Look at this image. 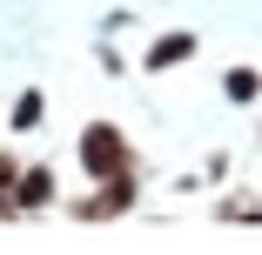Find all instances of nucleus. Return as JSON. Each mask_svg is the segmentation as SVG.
<instances>
[{"label": "nucleus", "instance_id": "0eeeda50", "mask_svg": "<svg viewBox=\"0 0 262 255\" xmlns=\"http://www.w3.org/2000/svg\"><path fill=\"white\" fill-rule=\"evenodd\" d=\"M222 222H249V228H262V201H255V195H222Z\"/></svg>", "mask_w": 262, "mask_h": 255}, {"label": "nucleus", "instance_id": "39448f33", "mask_svg": "<svg viewBox=\"0 0 262 255\" xmlns=\"http://www.w3.org/2000/svg\"><path fill=\"white\" fill-rule=\"evenodd\" d=\"M40 114H47V94H40V87H20V101H14V134H34Z\"/></svg>", "mask_w": 262, "mask_h": 255}, {"label": "nucleus", "instance_id": "423d86ee", "mask_svg": "<svg viewBox=\"0 0 262 255\" xmlns=\"http://www.w3.org/2000/svg\"><path fill=\"white\" fill-rule=\"evenodd\" d=\"M222 94H229V101H255V94H262V74H255V67H229V74H222Z\"/></svg>", "mask_w": 262, "mask_h": 255}, {"label": "nucleus", "instance_id": "7ed1b4c3", "mask_svg": "<svg viewBox=\"0 0 262 255\" xmlns=\"http://www.w3.org/2000/svg\"><path fill=\"white\" fill-rule=\"evenodd\" d=\"M182 61H195V34H188V27H175V34H162V40H155L148 54H141V67H148V74H175Z\"/></svg>", "mask_w": 262, "mask_h": 255}, {"label": "nucleus", "instance_id": "1a4fd4ad", "mask_svg": "<svg viewBox=\"0 0 262 255\" xmlns=\"http://www.w3.org/2000/svg\"><path fill=\"white\" fill-rule=\"evenodd\" d=\"M14 181H20V161L7 155V148H0V188H14Z\"/></svg>", "mask_w": 262, "mask_h": 255}, {"label": "nucleus", "instance_id": "20e7f679", "mask_svg": "<svg viewBox=\"0 0 262 255\" xmlns=\"http://www.w3.org/2000/svg\"><path fill=\"white\" fill-rule=\"evenodd\" d=\"M14 195H20V208L34 215V208H47L61 188H54V168H20V181H14Z\"/></svg>", "mask_w": 262, "mask_h": 255}, {"label": "nucleus", "instance_id": "6e6552de", "mask_svg": "<svg viewBox=\"0 0 262 255\" xmlns=\"http://www.w3.org/2000/svg\"><path fill=\"white\" fill-rule=\"evenodd\" d=\"M20 215H27V208H20V195H14V188H0V222H20Z\"/></svg>", "mask_w": 262, "mask_h": 255}, {"label": "nucleus", "instance_id": "f257e3e1", "mask_svg": "<svg viewBox=\"0 0 262 255\" xmlns=\"http://www.w3.org/2000/svg\"><path fill=\"white\" fill-rule=\"evenodd\" d=\"M74 161L88 181H108V175H128L135 168V141L121 134V121H88L81 141H74Z\"/></svg>", "mask_w": 262, "mask_h": 255}, {"label": "nucleus", "instance_id": "f03ea898", "mask_svg": "<svg viewBox=\"0 0 262 255\" xmlns=\"http://www.w3.org/2000/svg\"><path fill=\"white\" fill-rule=\"evenodd\" d=\"M135 201H141V175L128 168V175H108V181H94L88 195H74L68 215H74V222H115V215L135 208Z\"/></svg>", "mask_w": 262, "mask_h": 255}]
</instances>
